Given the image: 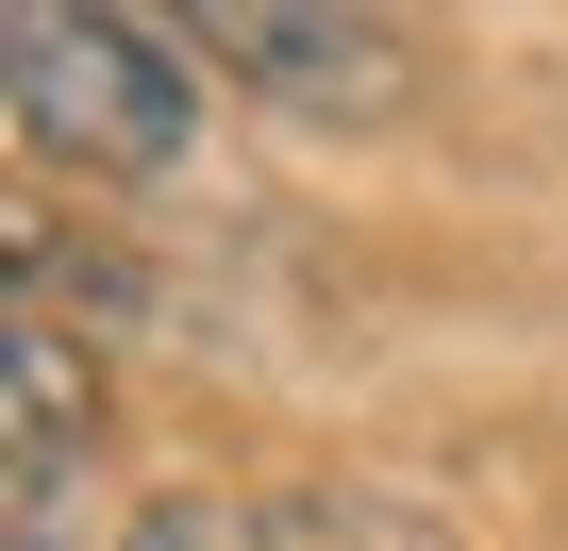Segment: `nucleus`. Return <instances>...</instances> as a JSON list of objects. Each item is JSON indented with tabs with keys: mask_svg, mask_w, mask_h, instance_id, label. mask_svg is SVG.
Wrapping results in <instances>:
<instances>
[{
	"mask_svg": "<svg viewBox=\"0 0 568 551\" xmlns=\"http://www.w3.org/2000/svg\"><path fill=\"white\" fill-rule=\"evenodd\" d=\"M0 101H18V151H34V167H84V184H168V167H201V68H184V34H151V18L18 0V18H0Z\"/></svg>",
	"mask_w": 568,
	"mask_h": 551,
	"instance_id": "1",
	"label": "nucleus"
},
{
	"mask_svg": "<svg viewBox=\"0 0 568 551\" xmlns=\"http://www.w3.org/2000/svg\"><path fill=\"white\" fill-rule=\"evenodd\" d=\"M184 68L201 84H251V101H302V118H368L402 84V34L385 18H335V0H201Z\"/></svg>",
	"mask_w": 568,
	"mask_h": 551,
	"instance_id": "2",
	"label": "nucleus"
},
{
	"mask_svg": "<svg viewBox=\"0 0 568 551\" xmlns=\"http://www.w3.org/2000/svg\"><path fill=\"white\" fill-rule=\"evenodd\" d=\"M18 468H84V368L51 318H18Z\"/></svg>",
	"mask_w": 568,
	"mask_h": 551,
	"instance_id": "3",
	"label": "nucleus"
},
{
	"mask_svg": "<svg viewBox=\"0 0 568 551\" xmlns=\"http://www.w3.org/2000/svg\"><path fill=\"white\" fill-rule=\"evenodd\" d=\"M118 551H284V518H267V501H217V484H184V501H151Z\"/></svg>",
	"mask_w": 568,
	"mask_h": 551,
	"instance_id": "4",
	"label": "nucleus"
}]
</instances>
